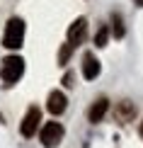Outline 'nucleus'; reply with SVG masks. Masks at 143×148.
<instances>
[{"label": "nucleus", "instance_id": "nucleus-12", "mask_svg": "<svg viewBox=\"0 0 143 148\" xmlns=\"http://www.w3.org/2000/svg\"><path fill=\"white\" fill-rule=\"evenodd\" d=\"M70 56H73V46L70 44H63V46H61V51H58V66H68Z\"/></svg>", "mask_w": 143, "mask_h": 148}, {"label": "nucleus", "instance_id": "nucleus-4", "mask_svg": "<svg viewBox=\"0 0 143 148\" xmlns=\"http://www.w3.org/2000/svg\"><path fill=\"white\" fill-rule=\"evenodd\" d=\"M39 124H41V112H39V107H29L27 112H24V116H22V124H20V134L24 138H32L34 134H36V129H39Z\"/></svg>", "mask_w": 143, "mask_h": 148}, {"label": "nucleus", "instance_id": "nucleus-9", "mask_svg": "<svg viewBox=\"0 0 143 148\" xmlns=\"http://www.w3.org/2000/svg\"><path fill=\"white\" fill-rule=\"evenodd\" d=\"M99 71H102V66H99V61L95 53H85L83 56V75L88 80H95L99 75Z\"/></svg>", "mask_w": 143, "mask_h": 148}, {"label": "nucleus", "instance_id": "nucleus-3", "mask_svg": "<svg viewBox=\"0 0 143 148\" xmlns=\"http://www.w3.org/2000/svg\"><path fill=\"white\" fill-rule=\"evenodd\" d=\"M63 134H66V129L58 121H46L39 131V141L44 148H58V143L63 141Z\"/></svg>", "mask_w": 143, "mask_h": 148}, {"label": "nucleus", "instance_id": "nucleus-2", "mask_svg": "<svg viewBox=\"0 0 143 148\" xmlns=\"http://www.w3.org/2000/svg\"><path fill=\"white\" fill-rule=\"evenodd\" d=\"M24 44V20L22 17H12L5 24L3 32V46L5 49H20Z\"/></svg>", "mask_w": 143, "mask_h": 148}, {"label": "nucleus", "instance_id": "nucleus-13", "mask_svg": "<svg viewBox=\"0 0 143 148\" xmlns=\"http://www.w3.org/2000/svg\"><path fill=\"white\" fill-rule=\"evenodd\" d=\"M63 85H66V88H73V85H75V75H73L70 71L63 75Z\"/></svg>", "mask_w": 143, "mask_h": 148}, {"label": "nucleus", "instance_id": "nucleus-5", "mask_svg": "<svg viewBox=\"0 0 143 148\" xmlns=\"http://www.w3.org/2000/svg\"><path fill=\"white\" fill-rule=\"evenodd\" d=\"M85 39H88V20H85V17H78V20L68 27V41L66 44H70L75 49V46L83 44Z\"/></svg>", "mask_w": 143, "mask_h": 148}, {"label": "nucleus", "instance_id": "nucleus-10", "mask_svg": "<svg viewBox=\"0 0 143 148\" xmlns=\"http://www.w3.org/2000/svg\"><path fill=\"white\" fill-rule=\"evenodd\" d=\"M107 27H109V34L114 36V39H124V34H126V27H124V17L119 15V12H112Z\"/></svg>", "mask_w": 143, "mask_h": 148}, {"label": "nucleus", "instance_id": "nucleus-6", "mask_svg": "<svg viewBox=\"0 0 143 148\" xmlns=\"http://www.w3.org/2000/svg\"><path fill=\"white\" fill-rule=\"evenodd\" d=\"M66 107H68V97L63 95L61 90H53V92H49V100H46V109L51 112L53 116H58V114H63L66 112Z\"/></svg>", "mask_w": 143, "mask_h": 148}, {"label": "nucleus", "instance_id": "nucleus-8", "mask_svg": "<svg viewBox=\"0 0 143 148\" xmlns=\"http://www.w3.org/2000/svg\"><path fill=\"white\" fill-rule=\"evenodd\" d=\"M114 116H116V121H119V124L131 121L133 116H136V104H133L131 100H121L119 104H116V109H114Z\"/></svg>", "mask_w": 143, "mask_h": 148}, {"label": "nucleus", "instance_id": "nucleus-14", "mask_svg": "<svg viewBox=\"0 0 143 148\" xmlns=\"http://www.w3.org/2000/svg\"><path fill=\"white\" fill-rule=\"evenodd\" d=\"M138 134H141V138H143V121H141V126H138Z\"/></svg>", "mask_w": 143, "mask_h": 148}, {"label": "nucleus", "instance_id": "nucleus-11", "mask_svg": "<svg viewBox=\"0 0 143 148\" xmlns=\"http://www.w3.org/2000/svg\"><path fill=\"white\" fill-rule=\"evenodd\" d=\"M109 36H112V34H109V27H107V24H102V27L97 29V34H95V46H99V49L107 46Z\"/></svg>", "mask_w": 143, "mask_h": 148}, {"label": "nucleus", "instance_id": "nucleus-7", "mask_svg": "<svg viewBox=\"0 0 143 148\" xmlns=\"http://www.w3.org/2000/svg\"><path fill=\"white\" fill-rule=\"evenodd\" d=\"M107 112H109V100L107 97H97V100L92 102V107L88 109V119L92 121V124H99Z\"/></svg>", "mask_w": 143, "mask_h": 148}, {"label": "nucleus", "instance_id": "nucleus-15", "mask_svg": "<svg viewBox=\"0 0 143 148\" xmlns=\"http://www.w3.org/2000/svg\"><path fill=\"white\" fill-rule=\"evenodd\" d=\"M133 3H136V5H138V8H143V0H133Z\"/></svg>", "mask_w": 143, "mask_h": 148}, {"label": "nucleus", "instance_id": "nucleus-1", "mask_svg": "<svg viewBox=\"0 0 143 148\" xmlns=\"http://www.w3.org/2000/svg\"><path fill=\"white\" fill-rule=\"evenodd\" d=\"M22 73H24V58L22 56H5L3 58V63H0V78H3L5 88L15 85L22 78Z\"/></svg>", "mask_w": 143, "mask_h": 148}]
</instances>
